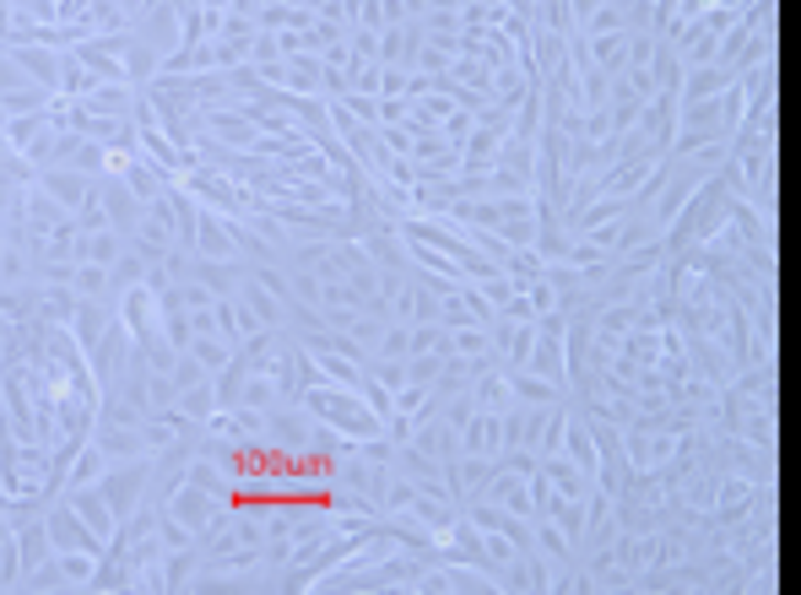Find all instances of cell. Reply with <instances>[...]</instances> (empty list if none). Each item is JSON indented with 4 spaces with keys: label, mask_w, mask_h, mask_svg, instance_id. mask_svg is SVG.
<instances>
[{
    "label": "cell",
    "mask_w": 801,
    "mask_h": 595,
    "mask_svg": "<svg viewBox=\"0 0 801 595\" xmlns=\"http://www.w3.org/2000/svg\"><path fill=\"white\" fill-rule=\"evenodd\" d=\"M298 406H304L315 422L336 428V433H352V439H385V417L358 396V390H341V385H309V390L298 396Z\"/></svg>",
    "instance_id": "obj_1"
},
{
    "label": "cell",
    "mask_w": 801,
    "mask_h": 595,
    "mask_svg": "<svg viewBox=\"0 0 801 595\" xmlns=\"http://www.w3.org/2000/svg\"><path fill=\"white\" fill-rule=\"evenodd\" d=\"M190 196L200 200V206H211L217 217H250L255 206H261V196L250 190V185H239V179H228L222 168H211V163H196L185 179H179Z\"/></svg>",
    "instance_id": "obj_2"
},
{
    "label": "cell",
    "mask_w": 801,
    "mask_h": 595,
    "mask_svg": "<svg viewBox=\"0 0 801 595\" xmlns=\"http://www.w3.org/2000/svg\"><path fill=\"white\" fill-rule=\"evenodd\" d=\"M146 482H152V455H131V461H109V471L98 476V493L109 498L114 520H125L135 504L146 498Z\"/></svg>",
    "instance_id": "obj_3"
},
{
    "label": "cell",
    "mask_w": 801,
    "mask_h": 595,
    "mask_svg": "<svg viewBox=\"0 0 801 595\" xmlns=\"http://www.w3.org/2000/svg\"><path fill=\"white\" fill-rule=\"evenodd\" d=\"M0 135H6V146H17V152L39 168V163H44V152H50V141H55V125H50V114H44V109H33V114H11Z\"/></svg>",
    "instance_id": "obj_4"
},
{
    "label": "cell",
    "mask_w": 801,
    "mask_h": 595,
    "mask_svg": "<svg viewBox=\"0 0 801 595\" xmlns=\"http://www.w3.org/2000/svg\"><path fill=\"white\" fill-rule=\"evenodd\" d=\"M6 55L28 70V81H39L44 92H61V49H50V44H6Z\"/></svg>",
    "instance_id": "obj_5"
},
{
    "label": "cell",
    "mask_w": 801,
    "mask_h": 595,
    "mask_svg": "<svg viewBox=\"0 0 801 595\" xmlns=\"http://www.w3.org/2000/svg\"><path fill=\"white\" fill-rule=\"evenodd\" d=\"M456 444H461V455H498V411H482V406H471L467 422H461V433H456Z\"/></svg>",
    "instance_id": "obj_6"
},
{
    "label": "cell",
    "mask_w": 801,
    "mask_h": 595,
    "mask_svg": "<svg viewBox=\"0 0 801 595\" xmlns=\"http://www.w3.org/2000/svg\"><path fill=\"white\" fill-rule=\"evenodd\" d=\"M61 498H66V504L76 509V515H81V520H87V530H92V536H103V541L114 536V526H120V520H114L109 498L98 493V482H87V487H66Z\"/></svg>",
    "instance_id": "obj_7"
},
{
    "label": "cell",
    "mask_w": 801,
    "mask_h": 595,
    "mask_svg": "<svg viewBox=\"0 0 801 595\" xmlns=\"http://www.w3.org/2000/svg\"><path fill=\"white\" fill-rule=\"evenodd\" d=\"M536 471L547 476V487H552L558 498H580V504H585V498H591V487H596V482H591L580 465L569 461L563 450H558V455H541V465H536Z\"/></svg>",
    "instance_id": "obj_8"
},
{
    "label": "cell",
    "mask_w": 801,
    "mask_h": 595,
    "mask_svg": "<svg viewBox=\"0 0 801 595\" xmlns=\"http://www.w3.org/2000/svg\"><path fill=\"white\" fill-rule=\"evenodd\" d=\"M98 185H103V211H109V228H120V233L131 239V228H135V217L146 211V200H135L131 185H125L120 174H103Z\"/></svg>",
    "instance_id": "obj_9"
},
{
    "label": "cell",
    "mask_w": 801,
    "mask_h": 595,
    "mask_svg": "<svg viewBox=\"0 0 801 595\" xmlns=\"http://www.w3.org/2000/svg\"><path fill=\"white\" fill-rule=\"evenodd\" d=\"M131 239L120 233V228H98V233H76V244H70V261H92V265H114L120 261V250H125Z\"/></svg>",
    "instance_id": "obj_10"
},
{
    "label": "cell",
    "mask_w": 801,
    "mask_h": 595,
    "mask_svg": "<svg viewBox=\"0 0 801 595\" xmlns=\"http://www.w3.org/2000/svg\"><path fill=\"white\" fill-rule=\"evenodd\" d=\"M580 44H585V60H591L596 70L623 76V66H628V33H596V38L580 33Z\"/></svg>",
    "instance_id": "obj_11"
},
{
    "label": "cell",
    "mask_w": 801,
    "mask_h": 595,
    "mask_svg": "<svg viewBox=\"0 0 801 595\" xmlns=\"http://www.w3.org/2000/svg\"><path fill=\"white\" fill-rule=\"evenodd\" d=\"M103 471H109V455H103V444H98V439H87V444L70 455L66 476H61V493H66V487H87V482H98ZM61 493H55V498H61Z\"/></svg>",
    "instance_id": "obj_12"
},
{
    "label": "cell",
    "mask_w": 801,
    "mask_h": 595,
    "mask_svg": "<svg viewBox=\"0 0 801 595\" xmlns=\"http://www.w3.org/2000/svg\"><path fill=\"white\" fill-rule=\"evenodd\" d=\"M135 87H114V81H98L87 98H81V114H109V120H131Z\"/></svg>",
    "instance_id": "obj_13"
},
{
    "label": "cell",
    "mask_w": 801,
    "mask_h": 595,
    "mask_svg": "<svg viewBox=\"0 0 801 595\" xmlns=\"http://www.w3.org/2000/svg\"><path fill=\"white\" fill-rule=\"evenodd\" d=\"M39 185L61 200L66 211H76L81 196H87V174H76V168H39Z\"/></svg>",
    "instance_id": "obj_14"
},
{
    "label": "cell",
    "mask_w": 801,
    "mask_h": 595,
    "mask_svg": "<svg viewBox=\"0 0 801 595\" xmlns=\"http://www.w3.org/2000/svg\"><path fill=\"white\" fill-rule=\"evenodd\" d=\"M70 293L76 298H109L114 282H109V265H92V261H76L70 265ZM114 304V298H109Z\"/></svg>",
    "instance_id": "obj_15"
},
{
    "label": "cell",
    "mask_w": 801,
    "mask_h": 595,
    "mask_svg": "<svg viewBox=\"0 0 801 595\" xmlns=\"http://www.w3.org/2000/svg\"><path fill=\"white\" fill-rule=\"evenodd\" d=\"M509 390H515V400H531V406H558V385L552 379H541V374H531V368H509Z\"/></svg>",
    "instance_id": "obj_16"
},
{
    "label": "cell",
    "mask_w": 801,
    "mask_h": 595,
    "mask_svg": "<svg viewBox=\"0 0 801 595\" xmlns=\"http://www.w3.org/2000/svg\"><path fill=\"white\" fill-rule=\"evenodd\" d=\"M450 352H456V357L487 363V357H493V335H487V326H456V331H450Z\"/></svg>",
    "instance_id": "obj_17"
},
{
    "label": "cell",
    "mask_w": 801,
    "mask_h": 595,
    "mask_svg": "<svg viewBox=\"0 0 801 595\" xmlns=\"http://www.w3.org/2000/svg\"><path fill=\"white\" fill-rule=\"evenodd\" d=\"M98 33H131V11H120L114 0H92V11H87V38H98Z\"/></svg>",
    "instance_id": "obj_18"
},
{
    "label": "cell",
    "mask_w": 801,
    "mask_h": 595,
    "mask_svg": "<svg viewBox=\"0 0 801 595\" xmlns=\"http://www.w3.org/2000/svg\"><path fill=\"white\" fill-rule=\"evenodd\" d=\"M92 87H98V76L81 66L70 49H61V92H66V98H87Z\"/></svg>",
    "instance_id": "obj_19"
},
{
    "label": "cell",
    "mask_w": 801,
    "mask_h": 595,
    "mask_svg": "<svg viewBox=\"0 0 801 595\" xmlns=\"http://www.w3.org/2000/svg\"><path fill=\"white\" fill-rule=\"evenodd\" d=\"M211 66L217 70L250 66V38H211Z\"/></svg>",
    "instance_id": "obj_20"
},
{
    "label": "cell",
    "mask_w": 801,
    "mask_h": 595,
    "mask_svg": "<svg viewBox=\"0 0 801 595\" xmlns=\"http://www.w3.org/2000/svg\"><path fill=\"white\" fill-rule=\"evenodd\" d=\"M445 357H450V352H445ZM445 357H439V352H412V357H406V379H412V385H434V379L445 374Z\"/></svg>",
    "instance_id": "obj_21"
},
{
    "label": "cell",
    "mask_w": 801,
    "mask_h": 595,
    "mask_svg": "<svg viewBox=\"0 0 801 595\" xmlns=\"http://www.w3.org/2000/svg\"><path fill=\"white\" fill-rule=\"evenodd\" d=\"M401 5H406V16H423L428 11V0H401Z\"/></svg>",
    "instance_id": "obj_22"
},
{
    "label": "cell",
    "mask_w": 801,
    "mask_h": 595,
    "mask_svg": "<svg viewBox=\"0 0 801 595\" xmlns=\"http://www.w3.org/2000/svg\"><path fill=\"white\" fill-rule=\"evenodd\" d=\"M114 5H120V11H131V22H135V11H141L146 0H114Z\"/></svg>",
    "instance_id": "obj_23"
},
{
    "label": "cell",
    "mask_w": 801,
    "mask_h": 595,
    "mask_svg": "<svg viewBox=\"0 0 801 595\" xmlns=\"http://www.w3.org/2000/svg\"><path fill=\"white\" fill-rule=\"evenodd\" d=\"M17 5H28V0H17Z\"/></svg>",
    "instance_id": "obj_24"
}]
</instances>
